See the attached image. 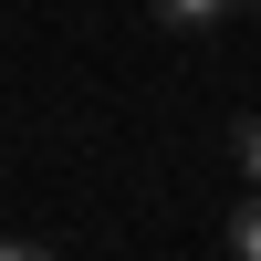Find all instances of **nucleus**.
I'll use <instances>...</instances> for the list:
<instances>
[{"label":"nucleus","instance_id":"4","mask_svg":"<svg viewBox=\"0 0 261 261\" xmlns=\"http://www.w3.org/2000/svg\"><path fill=\"white\" fill-rule=\"evenodd\" d=\"M0 261H63V251H42V241H0Z\"/></svg>","mask_w":261,"mask_h":261},{"label":"nucleus","instance_id":"5","mask_svg":"<svg viewBox=\"0 0 261 261\" xmlns=\"http://www.w3.org/2000/svg\"><path fill=\"white\" fill-rule=\"evenodd\" d=\"M241 11H261V0H241Z\"/></svg>","mask_w":261,"mask_h":261},{"label":"nucleus","instance_id":"3","mask_svg":"<svg viewBox=\"0 0 261 261\" xmlns=\"http://www.w3.org/2000/svg\"><path fill=\"white\" fill-rule=\"evenodd\" d=\"M230 157H241V178L261 188V115H241V125H230Z\"/></svg>","mask_w":261,"mask_h":261},{"label":"nucleus","instance_id":"1","mask_svg":"<svg viewBox=\"0 0 261 261\" xmlns=\"http://www.w3.org/2000/svg\"><path fill=\"white\" fill-rule=\"evenodd\" d=\"M146 11H157V32H220L241 0H146Z\"/></svg>","mask_w":261,"mask_h":261},{"label":"nucleus","instance_id":"2","mask_svg":"<svg viewBox=\"0 0 261 261\" xmlns=\"http://www.w3.org/2000/svg\"><path fill=\"white\" fill-rule=\"evenodd\" d=\"M230 251H241V261H261V188L230 209Z\"/></svg>","mask_w":261,"mask_h":261}]
</instances>
